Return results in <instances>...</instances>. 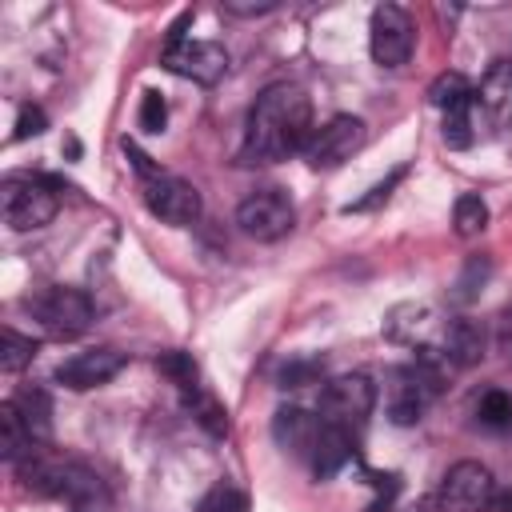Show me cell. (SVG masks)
Wrapping results in <instances>:
<instances>
[{"instance_id": "1", "label": "cell", "mask_w": 512, "mask_h": 512, "mask_svg": "<svg viewBox=\"0 0 512 512\" xmlns=\"http://www.w3.org/2000/svg\"><path fill=\"white\" fill-rule=\"evenodd\" d=\"M312 100L296 84H268L248 108L240 164H276L312 140Z\"/></svg>"}, {"instance_id": "2", "label": "cell", "mask_w": 512, "mask_h": 512, "mask_svg": "<svg viewBox=\"0 0 512 512\" xmlns=\"http://www.w3.org/2000/svg\"><path fill=\"white\" fill-rule=\"evenodd\" d=\"M16 468H20L24 484L32 492H40V496H56V500H68L76 508H92V504H104L108 500L104 480L88 464H80L72 456H60V452H48L40 444Z\"/></svg>"}, {"instance_id": "3", "label": "cell", "mask_w": 512, "mask_h": 512, "mask_svg": "<svg viewBox=\"0 0 512 512\" xmlns=\"http://www.w3.org/2000/svg\"><path fill=\"white\" fill-rule=\"evenodd\" d=\"M24 308L32 312V320L56 336V340H72L80 332H88V324L96 320V308H92V296L84 288H68V284H48L40 292H32L24 300Z\"/></svg>"}, {"instance_id": "4", "label": "cell", "mask_w": 512, "mask_h": 512, "mask_svg": "<svg viewBox=\"0 0 512 512\" xmlns=\"http://www.w3.org/2000/svg\"><path fill=\"white\" fill-rule=\"evenodd\" d=\"M60 180L52 176H8L0 188V208L8 228L16 232H32L56 220L60 212Z\"/></svg>"}, {"instance_id": "5", "label": "cell", "mask_w": 512, "mask_h": 512, "mask_svg": "<svg viewBox=\"0 0 512 512\" xmlns=\"http://www.w3.org/2000/svg\"><path fill=\"white\" fill-rule=\"evenodd\" d=\"M496 492L500 484L480 460H456L440 480L436 504L440 512H492Z\"/></svg>"}, {"instance_id": "6", "label": "cell", "mask_w": 512, "mask_h": 512, "mask_svg": "<svg viewBox=\"0 0 512 512\" xmlns=\"http://www.w3.org/2000/svg\"><path fill=\"white\" fill-rule=\"evenodd\" d=\"M236 224H240L244 236L260 240V244H272V240H280V236L292 232L296 208H292L288 192H280V188H256V192H248L240 200Z\"/></svg>"}, {"instance_id": "7", "label": "cell", "mask_w": 512, "mask_h": 512, "mask_svg": "<svg viewBox=\"0 0 512 512\" xmlns=\"http://www.w3.org/2000/svg\"><path fill=\"white\" fill-rule=\"evenodd\" d=\"M368 48L380 68H404L416 48V24L400 4H376L368 24Z\"/></svg>"}, {"instance_id": "8", "label": "cell", "mask_w": 512, "mask_h": 512, "mask_svg": "<svg viewBox=\"0 0 512 512\" xmlns=\"http://www.w3.org/2000/svg\"><path fill=\"white\" fill-rule=\"evenodd\" d=\"M160 64L184 80H196V84H216L224 72H228V52L224 44L216 40H192V36H168L164 52H160Z\"/></svg>"}, {"instance_id": "9", "label": "cell", "mask_w": 512, "mask_h": 512, "mask_svg": "<svg viewBox=\"0 0 512 512\" xmlns=\"http://www.w3.org/2000/svg\"><path fill=\"white\" fill-rule=\"evenodd\" d=\"M376 408V384L364 372L336 376L320 388V420L328 424H364Z\"/></svg>"}, {"instance_id": "10", "label": "cell", "mask_w": 512, "mask_h": 512, "mask_svg": "<svg viewBox=\"0 0 512 512\" xmlns=\"http://www.w3.org/2000/svg\"><path fill=\"white\" fill-rule=\"evenodd\" d=\"M144 208L160 220V224H172V228H188L200 220V192L180 180V176H168V172H156L144 180Z\"/></svg>"}, {"instance_id": "11", "label": "cell", "mask_w": 512, "mask_h": 512, "mask_svg": "<svg viewBox=\"0 0 512 512\" xmlns=\"http://www.w3.org/2000/svg\"><path fill=\"white\" fill-rule=\"evenodd\" d=\"M364 136H368L364 120L340 112V116H332L328 124H320L312 132V140L304 148V160H308V168H336V164L352 160V152H360Z\"/></svg>"}, {"instance_id": "12", "label": "cell", "mask_w": 512, "mask_h": 512, "mask_svg": "<svg viewBox=\"0 0 512 512\" xmlns=\"http://www.w3.org/2000/svg\"><path fill=\"white\" fill-rule=\"evenodd\" d=\"M124 364H128V356L116 348H88V352L68 356L64 364H56V384H64L72 392H88V388H100L112 376H120Z\"/></svg>"}, {"instance_id": "13", "label": "cell", "mask_w": 512, "mask_h": 512, "mask_svg": "<svg viewBox=\"0 0 512 512\" xmlns=\"http://www.w3.org/2000/svg\"><path fill=\"white\" fill-rule=\"evenodd\" d=\"M476 116L500 132L512 124V60H492L476 88Z\"/></svg>"}, {"instance_id": "14", "label": "cell", "mask_w": 512, "mask_h": 512, "mask_svg": "<svg viewBox=\"0 0 512 512\" xmlns=\"http://www.w3.org/2000/svg\"><path fill=\"white\" fill-rule=\"evenodd\" d=\"M488 344H492L488 328H484L480 320H472V316H452V320L440 328V352H444V360H448L452 368H472V364H480V356L488 352Z\"/></svg>"}, {"instance_id": "15", "label": "cell", "mask_w": 512, "mask_h": 512, "mask_svg": "<svg viewBox=\"0 0 512 512\" xmlns=\"http://www.w3.org/2000/svg\"><path fill=\"white\" fill-rule=\"evenodd\" d=\"M352 456H356L352 432H348L344 424H328V420H324L320 432H316V444H312V452H308V464H312L316 480H332Z\"/></svg>"}, {"instance_id": "16", "label": "cell", "mask_w": 512, "mask_h": 512, "mask_svg": "<svg viewBox=\"0 0 512 512\" xmlns=\"http://www.w3.org/2000/svg\"><path fill=\"white\" fill-rule=\"evenodd\" d=\"M320 416L304 412V408H280L272 416V436L284 452H296V456H308L312 444H316V432H320Z\"/></svg>"}, {"instance_id": "17", "label": "cell", "mask_w": 512, "mask_h": 512, "mask_svg": "<svg viewBox=\"0 0 512 512\" xmlns=\"http://www.w3.org/2000/svg\"><path fill=\"white\" fill-rule=\"evenodd\" d=\"M12 404H16V412H20V420L28 424V432H32L36 444L52 436V400H48L44 388H20V392L12 396Z\"/></svg>"}, {"instance_id": "18", "label": "cell", "mask_w": 512, "mask_h": 512, "mask_svg": "<svg viewBox=\"0 0 512 512\" xmlns=\"http://www.w3.org/2000/svg\"><path fill=\"white\" fill-rule=\"evenodd\" d=\"M32 448H36V440H32L28 424L20 420L16 404L4 400V404H0V452H4V460H8V464H20Z\"/></svg>"}, {"instance_id": "19", "label": "cell", "mask_w": 512, "mask_h": 512, "mask_svg": "<svg viewBox=\"0 0 512 512\" xmlns=\"http://www.w3.org/2000/svg\"><path fill=\"white\" fill-rule=\"evenodd\" d=\"M476 100V88L468 84V76L460 72H440L432 84H428V104L440 108V112H452V108H464Z\"/></svg>"}, {"instance_id": "20", "label": "cell", "mask_w": 512, "mask_h": 512, "mask_svg": "<svg viewBox=\"0 0 512 512\" xmlns=\"http://www.w3.org/2000/svg\"><path fill=\"white\" fill-rule=\"evenodd\" d=\"M472 412H476V424H480V428L508 432V428H512V392H504V388H488V392L476 396Z\"/></svg>"}, {"instance_id": "21", "label": "cell", "mask_w": 512, "mask_h": 512, "mask_svg": "<svg viewBox=\"0 0 512 512\" xmlns=\"http://www.w3.org/2000/svg\"><path fill=\"white\" fill-rule=\"evenodd\" d=\"M488 276H492V260L488 256H468L464 260V268H460V276L452 280V304H472L476 296H480V288L488 284Z\"/></svg>"}, {"instance_id": "22", "label": "cell", "mask_w": 512, "mask_h": 512, "mask_svg": "<svg viewBox=\"0 0 512 512\" xmlns=\"http://www.w3.org/2000/svg\"><path fill=\"white\" fill-rule=\"evenodd\" d=\"M452 228H456V236H480L484 228H488V204L476 196V192H464V196H456V204H452Z\"/></svg>"}, {"instance_id": "23", "label": "cell", "mask_w": 512, "mask_h": 512, "mask_svg": "<svg viewBox=\"0 0 512 512\" xmlns=\"http://www.w3.org/2000/svg\"><path fill=\"white\" fill-rule=\"evenodd\" d=\"M440 136L448 148H468L476 140V100L464 104V108H452L444 112V124H440Z\"/></svg>"}, {"instance_id": "24", "label": "cell", "mask_w": 512, "mask_h": 512, "mask_svg": "<svg viewBox=\"0 0 512 512\" xmlns=\"http://www.w3.org/2000/svg\"><path fill=\"white\" fill-rule=\"evenodd\" d=\"M36 352H40V344L32 336H20L16 328H0V368L4 372H20L24 364H32Z\"/></svg>"}, {"instance_id": "25", "label": "cell", "mask_w": 512, "mask_h": 512, "mask_svg": "<svg viewBox=\"0 0 512 512\" xmlns=\"http://www.w3.org/2000/svg\"><path fill=\"white\" fill-rule=\"evenodd\" d=\"M184 404L192 408V416H196V420H200V424H204L212 436H224V428H228V416H224V408H220V404H216V400H212V396H208L200 384L184 392Z\"/></svg>"}, {"instance_id": "26", "label": "cell", "mask_w": 512, "mask_h": 512, "mask_svg": "<svg viewBox=\"0 0 512 512\" xmlns=\"http://www.w3.org/2000/svg\"><path fill=\"white\" fill-rule=\"evenodd\" d=\"M156 368L180 388V392H188V388H196V360L188 356V352H164L160 360H156Z\"/></svg>"}, {"instance_id": "27", "label": "cell", "mask_w": 512, "mask_h": 512, "mask_svg": "<svg viewBox=\"0 0 512 512\" xmlns=\"http://www.w3.org/2000/svg\"><path fill=\"white\" fill-rule=\"evenodd\" d=\"M136 124H140V132H148V136H160V132H164V124H168V104H164L160 92H144V96H140Z\"/></svg>"}, {"instance_id": "28", "label": "cell", "mask_w": 512, "mask_h": 512, "mask_svg": "<svg viewBox=\"0 0 512 512\" xmlns=\"http://www.w3.org/2000/svg\"><path fill=\"white\" fill-rule=\"evenodd\" d=\"M192 512H248V500H244V492L220 484V488H212Z\"/></svg>"}, {"instance_id": "29", "label": "cell", "mask_w": 512, "mask_h": 512, "mask_svg": "<svg viewBox=\"0 0 512 512\" xmlns=\"http://www.w3.org/2000/svg\"><path fill=\"white\" fill-rule=\"evenodd\" d=\"M400 180H404V168H392V172H388V176H384L380 184H372V188H368V196H360V200H352V204H348L344 212H372L376 204H384V200L392 196V188H396Z\"/></svg>"}, {"instance_id": "30", "label": "cell", "mask_w": 512, "mask_h": 512, "mask_svg": "<svg viewBox=\"0 0 512 512\" xmlns=\"http://www.w3.org/2000/svg\"><path fill=\"white\" fill-rule=\"evenodd\" d=\"M320 368H324L320 360H292L280 368V388H304L320 376Z\"/></svg>"}, {"instance_id": "31", "label": "cell", "mask_w": 512, "mask_h": 512, "mask_svg": "<svg viewBox=\"0 0 512 512\" xmlns=\"http://www.w3.org/2000/svg\"><path fill=\"white\" fill-rule=\"evenodd\" d=\"M368 484L376 488V500L368 504V512H388V508H392V500H396V492H400V476H392V472H388V476L372 472V476H368Z\"/></svg>"}, {"instance_id": "32", "label": "cell", "mask_w": 512, "mask_h": 512, "mask_svg": "<svg viewBox=\"0 0 512 512\" xmlns=\"http://www.w3.org/2000/svg\"><path fill=\"white\" fill-rule=\"evenodd\" d=\"M48 128V116H44V108H36V104H24L20 108V116H16V132H12V140H28V136H40Z\"/></svg>"}, {"instance_id": "33", "label": "cell", "mask_w": 512, "mask_h": 512, "mask_svg": "<svg viewBox=\"0 0 512 512\" xmlns=\"http://www.w3.org/2000/svg\"><path fill=\"white\" fill-rule=\"evenodd\" d=\"M492 352L512 360V308H504L496 316V324H492Z\"/></svg>"}, {"instance_id": "34", "label": "cell", "mask_w": 512, "mask_h": 512, "mask_svg": "<svg viewBox=\"0 0 512 512\" xmlns=\"http://www.w3.org/2000/svg\"><path fill=\"white\" fill-rule=\"evenodd\" d=\"M272 8H276V0H224V12H232V16H264Z\"/></svg>"}, {"instance_id": "35", "label": "cell", "mask_w": 512, "mask_h": 512, "mask_svg": "<svg viewBox=\"0 0 512 512\" xmlns=\"http://www.w3.org/2000/svg\"><path fill=\"white\" fill-rule=\"evenodd\" d=\"M436 508H440L436 500H416V504H408L404 512H436Z\"/></svg>"}]
</instances>
